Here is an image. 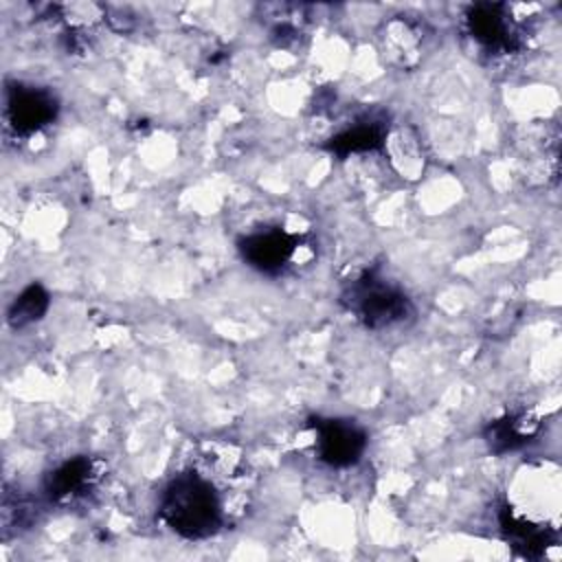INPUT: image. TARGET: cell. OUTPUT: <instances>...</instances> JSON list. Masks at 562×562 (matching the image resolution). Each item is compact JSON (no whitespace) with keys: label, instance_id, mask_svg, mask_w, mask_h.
Masks as SVG:
<instances>
[{"label":"cell","instance_id":"obj_1","mask_svg":"<svg viewBox=\"0 0 562 562\" xmlns=\"http://www.w3.org/2000/svg\"><path fill=\"white\" fill-rule=\"evenodd\" d=\"M158 514L173 533L204 540L222 525V501L211 481L198 472H182L165 485Z\"/></svg>","mask_w":562,"mask_h":562},{"label":"cell","instance_id":"obj_2","mask_svg":"<svg viewBox=\"0 0 562 562\" xmlns=\"http://www.w3.org/2000/svg\"><path fill=\"white\" fill-rule=\"evenodd\" d=\"M340 305L369 329H386L415 316L411 296L373 270H367L345 283Z\"/></svg>","mask_w":562,"mask_h":562},{"label":"cell","instance_id":"obj_3","mask_svg":"<svg viewBox=\"0 0 562 562\" xmlns=\"http://www.w3.org/2000/svg\"><path fill=\"white\" fill-rule=\"evenodd\" d=\"M241 259L261 274H281L285 272L301 255L303 237L288 233L283 228L255 231L237 241Z\"/></svg>","mask_w":562,"mask_h":562},{"label":"cell","instance_id":"obj_4","mask_svg":"<svg viewBox=\"0 0 562 562\" xmlns=\"http://www.w3.org/2000/svg\"><path fill=\"white\" fill-rule=\"evenodd\" d=\"M310 426L316 432L318 459L331 468H349L367 450V432L353 419L312 417Z\"/></svg>","mask_w":562,"mask_h":562},{"label":"cell","instance_id":"obj_5","mask_svg":"<svg viewBox=\"0 0 562 562\" xmlns=\"http://www.w3.org/2000/svg\"><path fill=\"white\" fill-rule=\"evenodd\" d=\"M59 112L57 97L37 86L15 83L7 90V123L20 136H31L44 127H48Z\"/></svg>","mask_w":562,"mask_h":562},{"label":"cell","instance_id":"obj_6","mask_svg":"<svg viewBox=\"0 0 562 562\" xmlns=\"http://www.w3.org/2000/svg\"><path fill=\"white\" fill-rule=\"evenodd\" d=\"M468 33L485 48L514 50L520 44V35L509 20V11L498 2H476L465 11Z\"/></svg>","mask_w":562,"mask_h":562},{"label":"cell","instance_id":"obj_7","mask_svg":"<svg viewBox=\"0 0 562 562\" xmlns=\"http://www.w3.org/2000/svg\"><path fill=\"white\" fill-rule=\"evenodd\" d=\"M97 479H99V468L94 459L79 454L61 461L46 474L44 492L50 501L66 503L88 494V490H92Z\"/></svg>","mask_w":562,"mask_h":562},{"label":"cell","instance_id":"obj_8","mask_svg":"<svg viewBox=\"0 0 562 562\" xmlns=\"http://www.w3.org/2000/svg\"><path fill=\"white\" fill-rule=\"evenodd\" d=\"M540 430V424L527 413H507L494 422H490L483 430V439L487 448L496 454H505L522 448L531 441Z\"/></svg>","mask_w":562,"mask_h":562},{"label":"cell","instance_id":"obj_9","mask_svg":"<svg viewBox=\"0 0 562 562\" xmlns=\"http://www.w3.org/2000/svg\"><path fill=\"white\" fill-rule=\"evenodd\" d=\"M384 138H386L384 119L369 116V119L358 121L356 125L334 134L325 143V149L340 156V158H347L349 154H364V151L380 149L384 145Z\"/></svg>","mask_w":562,"mask_h":562},{"label":"cell","instance_id":"obj_10","mask_svg":"<svg viewBox=\"0 0 562 562\" xmlns=\"http://www.w3.org/2000/svg\"><path fill=\"white\" fill-rule=\"evenodd\" d=\"M498 525H501L503 538L527 558H538L547 551L549 544H553V538L547 529L516 516L512 507L498 509Z\"/></svg>","mask_w":562,"mask_h":562},{"label":"cell","instance_id":"obj_11","mask_svg":"<svg viewBox=\"0 0 562 562\" xmlns=\"http://www.w3.org/2000/svg\"><path fill=\"white\" fill-rule=\"evenodd\" d=\"M50 307V296L42 283L26 285L9 305L7 323L13 329H24L44 318Z\"/></svg>","mask_w":562,"mask_h":562}]
</instances>
